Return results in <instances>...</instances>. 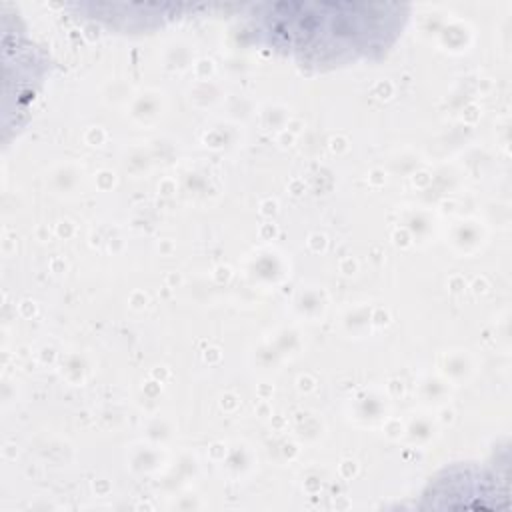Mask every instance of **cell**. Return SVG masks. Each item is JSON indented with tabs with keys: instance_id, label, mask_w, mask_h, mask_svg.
<instances>
[{
	"instance_id": "obj_1",
	"label": "cell",
	"mask_w": 512,
	"mask_h": 512,
	"mask_svg": "<svg viewBox=\"0 0 512 512\" xmlns=\"http://www.w3.org/2000/svg\"><path fill=\"white\" fill-rule=\"evenodd\" d=\"M256 30L300 62L338 66L384 52L406 20L398 4L282 2L254 6Z\"/></svg>"
}]
</instances>
